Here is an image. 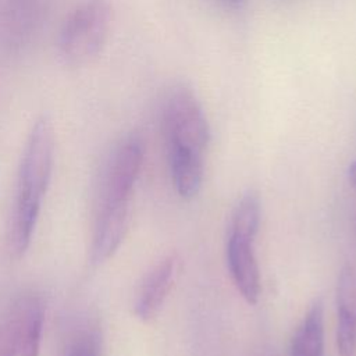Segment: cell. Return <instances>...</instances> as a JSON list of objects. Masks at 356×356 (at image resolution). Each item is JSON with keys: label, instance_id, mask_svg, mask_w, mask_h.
Wrapping results in <instances>:
<instances>
[{"label": "cell", "instance_id": "1", "mask_svg": "<svg viewBox=\"0 0 356 356\" xmlns=\"http://www.w3.org/2000/svg\"><path fill=\"white\" fill-rule=\"evenodd\" d=\"M140 138H124L110 153L100 179L90 259L95 264L108 260L122 243L131 220L134 189L143 164Z\"/></svg>", "mask_w": 356, "mask_h": 356}, {"label": "cell", "instance_id": "2", "mask_svg": "<svg viewBox=\"0 0 356 356\" xmlns=\"http://www.w3.org/2000/svg\"><path fill=\"white\" fill-rule=\"evenodd\" d=\"M54 163V129L49 117H39L28 135L17 175L8 222V246L19 257L28 249Z\"/></svg>", "mask_w": 356, "mask_h": 356}, {"label": "cell", "instance_id": "3", "mask_svg": "<svg viewBox=\"0 0 356 356\" xmlns=\"http://www.w3.org/2000/svg\"><path fill=\"white\" fill-rule=\"evenodd\" d=\"M113 21L110 0H83L67 17L58 39L57 53L63 64L83 67L90 64L106 46Z\"/></svg>", "mask_w": 356, "mask_h": 356}, {"label": "cell", "instance_id": "4", "mask_svg": "<svg viewBox=\"0 0 356 356\" xmlns=\"http://www.w3.org/2000/svg\"><path fill=\"white\" fill-rule=\"evenodd\" d=\"M167 146L204 154L210 143V125L195 93L185 85L172 88L163 110Z\"/></svg>", "mask_w": 356, "mask_h": 356}, {"label": "cell", "instance_id": "5", "mask_svg": "<svg viewBox=\"0 0 356 356\" xmlns=\"http://www.w3.org/2000/svg\"><path fill=\"white\" fill-rule=\"evenodd\" d=\"M44 307L33 292L18 295L0 317V356H38Z\"/></svg>", "mask_w": 356, "mask_h": 356}, {"label": "cell", "instance_id": "6", "mask_svg": "<svg viewBox=\"0 0 356 356\" xmlns=\"http://www.w3.org/2000/svg\"><path fill=\"white\" fill-rule=\"evenodd\" d=\"M179 267V256L171 253L146 274L134 303V312L139 320L149 321L159 314L177 281Z\"/></svg>", "mask_w": 356, "mask_h": 356}, {"label": "cell", "instance_id": "7", "mask_svg": "<svg viewBox=\"0 0 356 356\" xmlns=\"http://www.w3.org/2000/svg\"><path fill=\"white\" fill-rule=\"evenodd\" d=\"M227 263L238 292L249 305H256L260 298L261 281L254 239L228 234Z\"/></svg>", "mask_w": 356, "mask_h": 356}, {"label": "cell", "instance_id": "8", "mask_svg": "<svg viewBox=\"0 0 356 356\" xmlns=\"http://www.w3.org/2000/svg\"><path fill=\"white\" fill-rule=\"evenodd\" d=\"M337 349L339 356H352L356 349V274L345 266L337 285Z\"/></svg>", "mask_w": 356, "mask_h": 356}, {"label": "cell", "instance_id": "9", "mask_svg": "<svg viewBox=\"0 0 356 356\" xmlns=\"http://www.w3.org/2000/svg\"><path fill=\"white\" fill-rule=\"evenodd\" d=\"M167 154L177 193L185 200L196 197L203 182V154L172 146H167Z\"/></svg>", "mask_w": 356, "mask_h": 356}, {"label": "cell", "instance_id": "10", "mask_svg": "<svg viewBox=\"0 0 356 356\" xmlns=\"http://www.w3.org/2000/svg\"><path fill=\"white\" fill-rule=\"evenodd\" d=\"M291 356H324V303L314 299L291 342Z\"/></svg>", "mask_w": 356, "mask_h": 356}, {"label": "cell", "instance_id": "11", "mask_svg": "<svg viewBox=\"0 0 356 356\" xmlns=\"http://www.w3.org/2000/svg\"><path fill=\"white\" fill-rule=\"evenodd\" d=\"M260 197L256 192L249 191L239 199L238 204L234 209L229 222V234L256 239L260 227Z\"/></svg>", "mask_w": 356, "mask_h": 356}, {"label": "cell", "instance_id": "12", "mask_svg": "<svg viewBox=\"0 0 356 356\" xmlns=\"http://www.w3.org/2000/svg\"><path fill=\"white\" fill-rule=\"evenodd\" d=\"M100 339L97 334H81L70 346L65 356H100Z\"/></svg>", "mask_w": 356, "mask_h": 356}, {"label": "cell", "instance_id": "13", "mask_svg": "<svg viewBox=\"0 0 356 356\" xmlns=\"http://www.w3.org/2000/svg\"><path fill=\"white\" fill-rule=\"evenodd\" d=\"M348 179L349 184L356 189V159L348 167Z\"/></svg>", "mask_w": 356, "mask_h": 356}, {"label": "cell", "instance_id": "14", "mask_svg": "<svg viewBox=\"0 0 356 356\" xmlns=\"http://www.w3.org/2000/svg\"><path fill=\"white\" fill-rule=\"evenodd\" d=\"M220 1L224 3L227 7L236 10V8H242L248 0H220Z\"/></svg>", "mask_w": 356, "mask_h": 356}]
</instances>
